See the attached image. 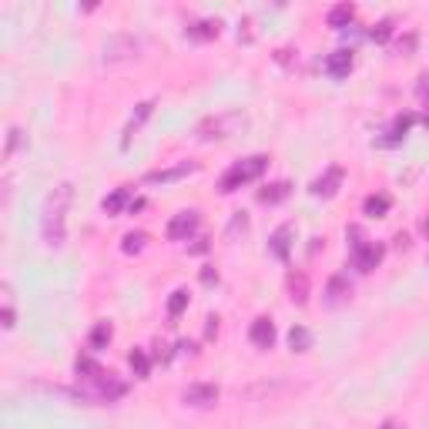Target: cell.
<instances>
[{
    "label": "cell",
    "mask_w": 429,
    "mask_h": 429,
    "mask_svg": "<svg viewBox=\"0 0 429 429\" xmlns=\"http://www.w3.org/2000/svg\"><path fill=\"white\" fill-rule=\"evenodd\" d=\"M342 178H345V171H342L339 164L326 168V175H319L316 181H312V195H316V198H332V195L339 191Z\"/></svg>",
    "instance_id": "8"
},
{
    "label": "cell",
    "mask_w": 429,
    "mask_h": 429,
    "mask_svg": "<svg viewBox=\"0 0 429 429\" xmlns=\"http://www.w3.org/2000/svg\"><path fill=\"white\" fill-rule=\"evenodd\" d=\"M202 282H205V285H214V282H218V272H214L212 265H205L202 268Z\"/></svg>",
    "instance_id": "34"
},
{
    "label": "cell",
    "mask_w": 429,
    "mask_h": 429,
    "mask_svg": "<svg viewBox=\"0 0 429 429\" xmlns=\"http://www.w3.org/2000/svg\"><path fill=\"white\" fill-rule=\"evenodd\" d=\"M369 38L376 40V44H382V40H389L392 38V21H379L372 30H369Z\"/></svg>",
    "instance_id": "29"
},
{
    "label": "cell",
    "mask_w": 429,
    "mask_h": 429,
    "mask_svg": "<svg viewBox=\"0 0 429 429\" xmlns=\"http://www.w3.org/2000/svg\"><path fill=\"white\" fill-rule=\"evenodd\" d=\"M416 94H419V98H423V101H429V74H423V77H419Z\"/></svg>",
    "instance_id": "33"
},
{
    "label": "cell",
    "mask_w": 429,
    "mask_h": 429,
    "mask_svg": "<svg viewBox=\"0 0 429 429\" xmlns=\"http://www.w3.org/2000/svg\"><path fill=\"white\" fill-rule=\"evenodd\" d=\"M245 125V114L231 111V114H212V118H205L202 125L195 127V135L202 141H222L228 135H235V127Z\"/></svg>",
    "instance_id": "3"
},
{
    "label": "cell",
    "mask_w": 429,
    "mask_h": 429,
    "mask_svg": "<svg viewBox=\"0 0 429 429\" xmlns=\"http://www.w3.org/2000/svg\"><path fill=\"white\" fill-rule=\"evenodd\" d=\"M265 168H268V154L241 158V161H235L225 175H222L218 191H222V195H231V191H239L241 185H248V181H255V178H262V175H265Z\"/></svg>",
    "instance_id": "2"
},
{
    "label": "cell",
    "mask_w": 429,
    "mask_h": 429,
    "mask_svg": "<svg viewBox=\"0 0 429 429\" xmlns=\"http://www.w3.org/2000/svg\"><path fill=\"white\" fill-rule=\"evenodd\" d=\"M144 245H148V235H144V231H127L125 241H121L125 255H138V252H144Z\"/></svg>",
    "instance_id": "26"
},
{
    "label": "cell",
    "mask_w": 429,
    "mask_h": 429,
    "mask_svg": "<svg viewBox=\"0 0 429 429\" xmlns=\"http://www.w3.org/2000/svg\"><path fill=\"white\" fill-rule=\"evenodd\" d=\"M289 345H292V353H309V349H312V332L305 326H292Z\"/></svg>",
    "instance_id": "21"
},
{
    "label": "cell",
    "mask_w": 429,
    "mask_h": 429,
    "mask_svg": "<svg viewBox=\"0 0 429 429\" xmlns=\"http://www.w3.org/2000/svg\"><path fill=\"white\" fill-rule=\"evenodd\" d=\"M151 114H154V101H141V104H138V111L131 114V118H127V125H125V138H121V148H127V144H131V138H135L141 127H144V121H148Z\"/></svg>",
    "instance_id": "12"
},
{
    "label": "cell",
    "mask_w": 429,
    "mask_h": 429,
    "mask_svg": "<svg viewBox=\"0 0 429 429\" xmlns=\"http://www.w3.org/2000/svg\"><path fill=\"white\" fill-rule=\"evenodd\" d=\"M198 225H202V218H198V212H178L171 222H168V239L171 241H188L195 231H198Z\"/></svg>",
    "instance_id": "7"
},
{
    "label": "cell",
    "mask_w": 429,
    "mask_h": 429,
    "mask_svg": "<svg viewBox=\"0 0 429 429\" xmlns=\"http://www.w3.org/2000/svg\"><path fill=\"white\" fill-rule=\"evenodd\" d=\"M382 255H386V248L376 241H353V265L359 272H372L382 262Z\"/></svg>",
    "instance_id": "5"
},
{
    "label": "cell",
    "mask_w": 429,
    "mask_h": 429,
    "mask_svg": "<svg viewBox=\"0 0 429 429\" xmlns=\"http://www.w3.org/2000/svg\"><path fill=\"white\" fill-rule=\"evenodd\" d=\"M21 148V131L17 127H11L7 131V148H4V158H13V151Z\"/></svg>",
    "instance_id": "31"
},
{
    "label": "cell",
    "mask_w": 429,
    "mask_h": 429,
    "mask_svg": "<svg viewBox=\"0 0 429 429\" xmlns=\"http://www.w3.org/2000/svg\"><path fill=\"white\" fill-rule=\"evenodd\" d=\"M292 231L295 228L285 222V225H278L275 231H272V239H268V248H272V255L275 258H289V252H292Z\"/></svg>",
    "instance_id": "13"
},
{
    "label": "cell",
    "mask_w": 429,
    "mask_h": 429,
    "mask_svg": "<svg viewBox=\"0 0 429 429\" xmlns=\"http://www.w3.org/2000/svg\"><path fill=\"white\" fill-rule=\"evenodd\" d=\"M74 372H77L81 379H84V382H94V379H101V376H104V369L98 366V362H94L91 355H77Z\"/></svg>",
    "instance_id": "19"
},
{
    "label": "cell",
    "mask_w": 429,
    "mask_h": 429,
    "mask_svg": "<svg viewBox=\"0 0 429 429\" xmlns=\"http://www.w3.org/2000/svg\"><path fill=\"white\" fill-rule=\"evenodd\" d=\"M353 299V282L345 275H332L326 285V305L328 309H339V305H345Z\"/></svg>",
    "instance_id": "9"
},
{
    "label": "cell",
    "mask_w": 429,
    "mask_h": 429,
    "mask_svg": "<svg viewBox=\"0 0 429 429\" xmlns=\"http://www.w3.org/2000/svg\"><path fill=\"white\" fill-rule=\"evenodd\" d=\"M413 47H416V34H406V38L399 40V47H396V51H399V54H409Z\"/></svg>",
    "instance_id": "32"
},
{
    "label": "cell",
    "mask_w": 429,
    "mask_h": 429,
    "mask_svg": "<svg viewBox=\"0 0 429 429\" xmlns=\"http://www.w3.org/2000/svg\"><path fill=\"white\" fill-rule=\"evenodd\" d=\"M248 228V214L245 212H235V218H231V225H228V239H235L239 231H245Z\"/></svg>",
    "instance_id": "30"
},
{
    "label": "cell",
    "mask_w": 429,
    "mask_h": 429,
    "mask_svg": "<svg viewBox=\"0 0 429 429\" xmlns=\"http://www.w3.org/2000/svg\"><path fill=\"white\" fill-rule=\"evenodd\" d=\"M141 51V40L135 34H118L104 44V64H118V61H135Z\"/></svg>",
    "instance_id": "4"
},
{
    "label": "cell",
    "mask_w": 429,
    "mask_h": 429,
    "mask_svg": "<svg viewBox=\"0 0 429 429\" xmlns=\"http://www.w3.org/2000/svg\"><path fill=\"white\" fill-rule=\"evenodd\" d=\"M218 30H222L218 21H198V24L188 27V38L191 40H212V38H218Z\"/></svg>",
    "instance_id": "22"
},
{
    "label": "cell",
    "mask_w": 429,
    "mask_h": 429,
    "mask_svg": "<svg viewBox=\"0 0 429 429\" xmlns=\"http://www.w3.org/2000/svg\"><path fill=\"white\" fill-rule=\"evenodd\" d=\"M205 322H208V326H205V332H208V336H214V332H218V316H208Z\"/></svg>",
    "instance_id": "36"
},
{
    "label": "cell",
    "mask_w": 429,
    "mask_h": 429,
    "mask_svg": "<svg viewBox=\"0 0 429 429\" xmlns=\"http://www.w3.org/2000/svg\"><path fill=\"white\" fill-rule=\"evenodd\" d=\"M413 125H416V114H403V118H396V121H392V131H389V141H399Z\"/></svg>",
    "instance_id": "28"
},
{
    "label": "cell",
    "mask_w": 429,
    "mask_h": 429,
    "mask_svg": "<svg viewBox=\"0 0 429 429\" xmlns=\"http://www.w3.org/2000/svg\"><path fill=\"white\" fill-rule=\"evenodd\" d=\"M396 248H409V235L399 231V235H396Z\"/></svg>",
    "instance_id": "37"
},
{
    "label": "cell",
    "mask_w": 429,
    "mask_h": 429,
    "mask_svg": "<svg viewBox=\"0 0 429 429\" xmlns=\"http://www.w3.org/2000/svg\"><path fill=\"white\" fill-rule=\"evenodd\" d=\"M326 21H328V27L342 30V27H349L355 21V7H353V4H336V7H328Z\"/></svg>",
    "instance_id": "16"
},
{
    "label": "cell",
    "mask_w": 429,
    "mask_h": 429,
    "mask_svg": "<svg viewBox=\"0 0 429 429\" xmlns=\"http://www.w3.org/2000/svg\"><path fill=\"white\" fill-rule=\"evenodd\" d=\"M0 319H4V328L17 326V312H13V292H11V285H7V282H4V312H0Z\"/></svg>",
    "instance_id": "27"
},
{
    "label": "cell",
    "mask_w": 429,
    "mask_h": 429,
    "mask_svg": "<svg viewBox=\"0 0 429 429\" xmlns=\"http://www.w3.org/2000/svg\"><path fill=\"white\" fill-rule=\"evenodd\" d=\"M392 208V198L389 195H369L366 202H362V212L369 214V218H382V214Z\"/></svg>",
    "instance_id": "20"
},
{
    "label": "cell",
    "mask_w": 429,
    "mask_h": 429,
    "mask_svg": "<svg viewBox=\"0 0 429 429\" xmlns=\"http://www.w3.org/2000/svg\"><path fill=\"white\" fill-rule=\"evenodd\" d=\"M74 202V185L61 181L57 188L44 198V214H40V235L47 248H61L67 239V208Z\"/></svg>",
    "instance_id": "1"
},
{
    "label": "cell",
    "mask_w": 429,
    "mask_h": 429,
    "mask_svg": "<svg viewBox=\"0 0 429 429\" xmlns=\"http://www.w3.org/2000/svg\"><path fill=\"white\" fill-rule=\"evenodd\" d=\"M181 403L195 406V409H208V406L218 403V386L214 382H195V386L181 392Z\"/></svg>",
    "instance_id": "6"
},
{
    "label": "cell",
    "mask_w": 429,
    "mask_h": 429,
    "mask_svg": "<svg viewBox=\"0 0 429 429\" xmlns=\"http://www.w3.org/2000/svg\"><path fill=\"white\" fill-rule=\"evenodd\" d=\"M248 339H252L255 349H272L275 345V322L268 316H258L252 322V332H248Z\"/></svg>",
    "instance_id": "10"
},
{
    "label": "cell",
    "mask_w": 429,
    "mask_h": 429,
    "mask_svg": "<svg viewBox=\"0 0 429 429\" xmlns=\"http://www.w3.org/2000/svg\"><path fill=\"white\" fill-rule=\"evenodd\" d=\"M111 339H114V328H111V322H98V326L91 328V349L94 353H101V349H108L111 345Z\"/></svg>",
    "instance_id": "18"
},
{
    "label": "cell",
    "mask_w": 429,
    "mask_h": 429,
    "mask_svg": "<svg viewBox=\"0 0 429 429\" xmlns=\"http://www.w3.org/2000/svg\"><path fill=\"white\" fill-rule=\"evenodd\" d=\"M285 289H289V299L295 305L309 302V275H305V272H289V278H285Z\"/></svg>",
    "instance_id": "15"
},
{
    "label": "cell",
    "mask_w": 429,
    "mask_h": 429,
    "mask_svg": "<svg viewBox=\"0 0 429 429\" xmlns=\"http://www.w3.org/2000/svg\"><path fill=\"white\" fill-rule=\"evenodd\" d=\"M289 191H292L289 181H272V185H265V188L258 191V202H262V205H278V202H285V198H289Z\"/></svg>",
    "instance_id": "17"
},
{
    "label": "cell",
    "mask_w": 429,
    "mask_h": 429,
    "mask_svg": "<svg viewBox=\"0 0 429 429\" xmlns=\"http://www.w3.org/2000/svg\"><path fill=\"white\" fill-rule=\"evenodd\" d=\"M191 252H195V255L208 252V239H195V245H191Z\"/></svg>",
    "instance_id": "35"
},
{
    "label": "cell",
    "mask_w": 429,
    "mask_h": 429,
    "mask_svg": "<svg viewBox=\"0 0 429 429\" xmlns=\"http://www.w3.org/2000/svg\"><path fill=\"white\" fill-rule=\"evenodd\" d=\"M326 71L328 77H345L349 71H353V51H345V47H339V51H332L328 54V61H326Z\"/></svg>",
    "instance_id": "14"
},
{
    "label": "cell",
    "mask_w": 429,
    "mask_h": 429,
    "mask_svg": "<svg viewBox=\"0 0 429 429\" xmlns=\"http://www.w3.org/2000/svg\"><path fill=\"white\" fill-rule=\"evenodd\" d=\"M382 429H399V426H396L392 419H386V423H382Z\"/></svg>",
    "instance_id": "38"
},
{
    "label": "cell",
    "mask_w": 429,
    "mask_h": 429,
    "mask_svg": "<svg viewBox=\"0 0 429 429\" xmlns=\"http://www.w3.org/2000/svg\"><path fill=\"white\" fill-rule=\"evenodd\" d=\"M188 289H175L171 292V299H168V316L171 319H178L181 316V312H185V309H188Z\"/></svg>",
    "instance_id": "25"
},
{
    "label": "cell",
    "mask_w": 429,
    "mask_h": 429,
    "mask_svg": "<svg viewBox=\"0 0 429 429\" xmlns=\"http://www.w3.org/2000/svg\"><path fill=\"white\" fill-rule=\"evenodd\" d=\"M198 171V161H181L175 168H164V171H151V175H144L148 185H168V181H178V178L185 175H195Z\"/></svg>",
    "instance_id": "11"
},
{
    "label": "cell",
    "mask_w": 429,
    "mask_h": 429,
    "mask_svg": "<svg viewBox=\"0 0 429 429\" xmlns=\"http://www.w3.org/2000/svg\"><path fill=\"white\" fill-rule=\"evenodd\" d=\"M131 202V191L127 188H114L108 198H104V212L108 214H121V208Z\"/></svg>",
    "instance_id": "24"
},
{
    "label": "cell",
    "mask_w": 429,
    "mask_h": 429,
    "mask_svg": "<svg viewBox=\"0 0 429 429\" xmlns=\"http://www.w3.org/2000/svg\"><path fill=\"white\" fill-rule=\"evenodd\" d=\"M127 362H131V369H135V376H138V379L151 376V359H148V353H144V349H131Z\"/></svg>",
    "instance_id": "23"
}]
</instances>
